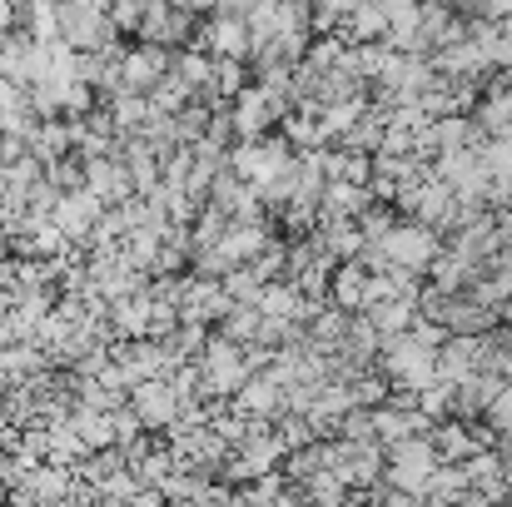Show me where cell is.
<instances>
[{
    "instance_id": "obj_10",
    "label": "cell",
    "mask_w": 512,
    "mask_h": 507,
    "mask_svg": "<svg viewBox=\"0 0 512 507\" xmlns=\"http://www.w3.org/2000/svg\"><path fill=\"white\" fill-rule=\"evenodd\" d=\"M234 393H239V398H234L239 413H254V418H269V413L284 408V383H279L274 373H264V378H244Z\"/></svg>"
},
{
    "instance_id": "obj_14",
    "label": "cell",
    "mask_w": 512,
    "mask_h": 507,
    "mask_svg": "<svg viewBox=\"0 0 512 507\" xmlns=\"http://www.w3.org/2000/svg\"><path fill=\"white\" fill-rule=\"evenodd\" d=\"M508 209H512V194H508Z\"/></svg>"
},
{
    "instance_id": "obj_6",
    "label": "cell",
    "mask_w": 512,
    "mask_h": 507,
    "mask_svg": "<svg viewBox=\"0 0 512 507\" xmlns=\"http://www.w3.org/2000/svg\"><path fill=\"white\" fill-rule=\"evenodd\" d=\"M284 115V95H274V90H244L239 95V110L229 115V130L239 135V140H254V135H264L274 120Z\"/></svg>"
},
{
    "instance_id": "obj_7",
    "label": "cell",
    "mask_w": 512,
    "mask_h": 507,
    "mask_svg": "<svg viewBox=\"0 0 512 507\" xmlns=\"http://www.w3.org/2000/svg\"><path fill=\"white\" fill-rule=\"evenodd\" d=\"M130 403H135L140 423H174V418H179V393H174V383H165L160 373H155V378H140V383L130 388Z\"/></svg>"
},
{
    "instance_id": "obj_8",
    "label": "cell",
    "mask_w": 512,
    "mask_h": 507,
    "mask_svg": "<svg viewBox=\"0 0 512 507\" xmlns=\"http://www.w3.org/2000/svg\"><path fill=\"white\" fill-rule=\"evenodd\" d=\"M199 50L229 55V60L249 55V20H239V15H214V20L204 25V35H199Z\"/></svg>"
},
{
    "instance_id": "obj_12",
    "label": "cell",
    "mask_w": 512,
    "mask_h": 507,
    "mask_svg": "<svg viewBox=\"0 0 512 507\" xmlns=\"http://www.w3.org/2000/svg\"><path fill=\"white\" fill-rule=\"evenodd\" d=\"M150 319H155V299H150V294L120 299V309H115V329L125 338H145L150 334Z\"/></svg>"
},
{
    "instance_id": "obj_4",
    "label": "cell",
    "mask_w": 512,
    "mask_h": 507,
    "mask_svg": "<svg viewBox=\"0 0 512 507\" xmlns=\"http://www.w3.org/2000/svg\"><path fill=\"white\" fill-rule=\"evenodd\" d=\"M289 145L284 140H264V135H254V140H244L234 155H229V169L244 179V184H264V179H274L279 169H289Z\"/></svg>"
},
{
    "instance_id": "obj_13",
    "label": "cell",
    "mask_w": 512,
    "mask_h": 507,
    "mask_svg": "<svg viewBox=\"0 0 512 507\" xmlns=\"http://www.w3.org/2000/svg\"><path fill=\"white\" fill-rule=\"evenodd\" d=\"M508 319H512V299H508Z\"/></svg>"
},
{
    "instance_id": "obj_1",
    "label": "cell",
    "mask_w": 512,
    "mask_h": 507,
    "mask_svg": "<svg viewBox=\"0 0 512 507\" xmlns=\"http://www.w3.org/2000/svg\"><path fill=\"white\" fill-rule=\"evenodd\" d=\"M388 483L393 488H403V493H423V483L433 478V468L443 463L438 458V448H433V438L428 433H413V438H398V443H388Z\"/></svg>"
},
{
    "instance_id": "obj_5",
    "label": "cell",
    "mask_w": 512,
    "mask_h": 507,
    "mask_svg": "<svg viewBox=\"0 0 512 507\" xmlns=\"http://www.w3.org/2000/svg\"><path fill=\"white\" fill-rule=\"evenodd\" d=\"M165 75H170V50L155 45V40H145L140 50L120 55V90H140V95H150Z\"/></svg>"
},
{
    "instance_id": "obj_3",
    "label": "cell",
    "mask_w": 512,
    "mask_h": 507,
    "mask_svg": "<svg viewBox=\"0 0 512 507\" xmlns=\"http://www.w3.org/2000/svg\"><path fill=\"white\" fill-rule=\"evenodd\" d=\"M249 373H254V368H249V358H239L234 338H214V343L204 348V358H199V388H204V393H229V388H239Z\"/></svg>"
},
{
    "instance_id": "obj_11",
    "label": "cell",
    "mask_w": 512,
    "mask_h": 507,
    "mask_svg": "<svg viewBox=\"0 0 512 507\" xmlns=\"http://www.w3.org/2000/svg\"><path fill=\"white\" fill-rule=\"evenodd\" d=\"M329 284H334V304L339 309H363V299H368V269L363 264H343Z\"/></svg>"
},
{
    "instance_id": "obj_2",
    "label": "cell",
    "mask_w": 512,
    "mask_h": 507,
    "mask_svg": "<svg viewBox=\"0 0 512 507\" xmlns=\"http://www.w3.org/2000/svg\"><path fill=\"white\" fill-rule=\"evenodd\" d=\"M378 249H383V259L388 264H398V269H428L433 264V254H438V234H433V224H423V219H413V224H388V234L378 239Z\"/></svg>"
},
{
    "instance_id": "obj_9",
    "label": "cell",
    "mask_w": 512,
    "mask_h": 507,
    "mask_svg": "<svg viewBox=\"0 0 512 507\" xmlns=\"http://www.w3.org/2000/svg\"><path fill=\"white\" fill-rule=\"evenodd\" d=\"M100 194H90V189H65L60 199H55V229L60 234H85V229H95V219H100Z\"/></svg>"
}]
</instances>
